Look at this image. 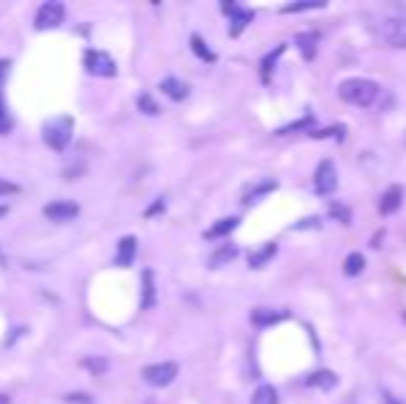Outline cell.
I'll use <instances>...</instances> for the list:
<instances>
[{"instance_id":"obj_36","label":"cell","mask_w":406,"mask_h":404,"mask_svg":"<svg viewBox=\"0 0 406 404\" xmlns=\"http://www.w3.org/2000/svg\"><path fill=\"white\" fill-rule=\"evenodd\" d=\"M0 404H9V396H3V393H0Z\"/></svg>"},{"instance_id":"obj_39","label":"cell","mask_w":406,"mask_h":404,"mask_svg":"<svg viewBox=\"0 0 406 404\" xmlns=\"http://www.w3.org/2000/svg\"><path fill=\"white\" fill-rule=\"evenodd\" d=\"M403 321H406V313H403Z\"/></svg>"},{"instance_id":"obj_25","label":"cell","mask_w":406,"mask_h":404,"mask_svg":"<svg viewBox=\"0 0 406 404\" xmlns=\"http://www.w3.org/2000/svg\"><path fill=\"white\" fill-rule=\"evenodd\" d=\"M299 50L304 58H312L315 55V34H301L299 36Z\"/></svg>"},{"instance_id":"obj_19","label":"cell","mask_w":406,"mask_h":404,"mask_svg":"<svg viewBox=\"0 0 406 404\" xmlns=\"http://www.w3.org/2000/svg\"><path fill=\"white\" fill-rule=\"evenodd\" d=\"M307 385H312V388H321V390H331V388L337 385V377H334L331 371H315V374H310Z\"/></svg>"},{"instance_id":"obj_7","label":"cell","mask_w":406,"mask_h":404,"mask_svg":"<svg viewBox=\"0 0 406 404\" xmlns=\"http://www.w3.org/2000/svg\"><path fill=\"white\" fill-rule=\"evenodd\" d=\"M78 214H81V208L70 199H55V202H47L44 205V216L50 222H72Z\"/></svg>"},{"instance_id":"obj_26","label":"cell","mask_w":406,"mask_h":404,"mask_svg":"<svg viewBox=\"0 0 406 404\" xmlns=\"http://www.w3.org/2000/svg\"><path fill=\"white\" fill-rule=\"evenodd\" d=\"M307 127H312V116H304V119H299V122H293V125H288V127H280V130H277V136H288V133L307 130Z\"/></svg>"},{"instance_id":"obj_12","label":"cell","mask_w":406,"mask_h":404,"mask_svg":"<svg viewBox=\"0 0 406 404\" xmlns=\"http://www.w3.org/2000/svg\"><path fill=\"white\" fill-rule=\"evenodd\" d=\"M282 321V313L280 310H271V307H254L252 310V324L254 327H271V324H277Z\"/></svg>"},{"instance_id":"obj_5","label":"cell","mask_w":406,"mask_h":404,"mask_svg":"<svg viewBox=\"0 0 406 404\" xmlns=\"http://www.w3.org/2000/svg\"><path fill=\"white\" fill-rule=\"evenodd\" d=\"M141 377H144V382L152 385V388H166V385H172L174 377H177V363H152V366H147V368L141 371Z\"/></svg>"},{"instance_id":"obj_23","label":"cell","mask_w":406,"mask_h":404,"mask_svg":"<svg viewBox=\"0 0 406 404\" xmlns=\"http://www.w3.org/2000/svg\"><path fill=\"white\" fill-rule=\"evenodd\" d=\"M323 3L318 0H301V3H285L282 6V14H299V12H312V9H321Z\"/></svg>"},{"instance_id":"obj_16","label":"cell","mask_w":406,"mask_h":404,"mask_svg":"<svg viewBox=\"0 0 406 404\" xmlns=\"http://www.w3.org/2000/svg\"><path fill=\"white\" fill-rule=\"evenodd\" d=\"M274 255H277V244H265L262 249H257V252L249 255V266H252V268H262Z\"/></svg>"},{"instance_id":"obj_14","label":"cell","mask_w":406,"mask_h":404,"mask_svg":"<svg viewBox=\"0 0 406 404\" xmlns=\"http://www.w3.org/2000/svg\"><path fill=\"white\" fill-rule=\"evenodd\" d=\"M271 191H277V180H262V183H257V186L246 188L243 202H260V199H262L265 194H271Z\"/></svg>"},{"instance_id":"obj_38","label":"cell","mask_w":406,"mask_h":404,"mask_svg":"<svg viewBox=\"0 0 406 404\" xmlns=\"http://www.w3.org/2000/svg\"><path fill=\"white\" fill-rule=\"evenodd\" d=\"M147 404H155V401H147Z\"/></svg>"},{"instance_id":"obj_10","label":"cell","mask_w":406,"mask_h":404,"mask_svg":"<svg viewBox=\"0 0 406 404\" xmlns=\"http://www.w3.org/2000/svg\"><path fill=\"white\" fill-rule=\"evenodd\" d=\"M161 92H163L169 100H174V103H180V100L188 97V86H185L180 78H163V81H161Z\"/></svg>"},{"instance_id":"obj_31","label":"cell","mask_w":406,"mask_h":404,"mask_svg":"<svg viewBox=\"0 0 406 404\" xmlns=\"http://www.w3.org/2000/svg\"><path fill=\"white\" fill-rule=\"evenodd\" d=\"M329 211H331V216H334V219H340L343 225H349V222H351V214H349V208H343V205H337V202H334V205H331Z\"/></svg>"},{"instance_id":"obj_29","label":"cell","mask_w":406,"mask_h":404,"mask_svg":"<svg viewBox=\"0 0 406 404\" xmlns=\"http://www.w3.org/2000/svg\"><path fill=\"white\" fill-rule=\"evenodd\" d=\"M139 108H141L144 114H150V116H155V114H158V103H155L150 94H141V97H139Z\"/></svg>"},{"instance_id":"obj_18","label":"cell","mask_w":406,"mask_h":404,"mask_svg":"<svg viewBox=\"0 0 406 404\" xmlns=\"http://www.w3.org/2000/svg\"><path fill=\"white\" fill-rule=\"evenodd\" d=\"M141 283H144V296H141V307L150 310L155 305V275L152 272H144L141 275Z\"/></svg>"},{"instance_id":"obj_32","label":"cell","mask_w":406,"mask_h":404,"mask_svg":"<svg viewBox=\"0 0 406 404\" xmlns=\"http://www.w3.org/2000/svg\"><path fill=\"white\" fill-rule=\"evenodd\" d=\"M9 73H12V61H9V58H0V89H3Z\"/></svg>"},{"instance_id":"obj_1","label":"cell","mask_w":406,"mask_h":404,"mask_svg":"<svg viewBox=\"0 0 406 404\" xmlns=\"http://www.w3.org/2000/svg\"><path fill=\"white\" fill-rule=\"evenodd\" d=\"M340 97L351 105H360V108H368L376 97H379V84L368 81V78H349L340 84Z\"/></svg>"},{"instance_id":"obj_24","label":"cell","mask_w":406,"mask_h":404,"mask_svg":"<svg viewBox=\"0 0 406 404\" xmlns=\"http://www.w3.org/2000/svg\"><path fill=\"white\" fill-rule=\"evenodd\" d=\"M282 53H285V45H277L274 53H268V55L262 58V78H265V81H268L271 73H274V64H277V58H280Z\"/></svg>"},{"instance_id":"obj_17","label":"cell","mask_w":406,"mask_h":404,"mask_svg":"<svg viewBox=\"0 0 406 404\" xmlns=\"http://www.w3.org/2000/svg\"><path fill=\"white\" fill-rule=\"evenodd\" d=\"M252 12L249 9H238L235 14H232V20H230V36H241L243 34V28L252 23Z\"/></svg>"},{"instance_id":"obj_9","label":"cell","mask_w":406,"mask_h":404,"mask_svg":"<svg viewBox=\"0 0 406 404\" xmlns=\"http://www.w3.org/2000/svg\"><path fill=\"white\" fill-rule=\"evenodd\" d=\"M401 202H403V188H401V186H390V188L381 194V199H379V211H381L384 216H390V214H395V211L401 208Z\"/></svg>"},{"instance_id":"obj_6","label":"cell","mask_w":406,"mask_h":404,"mask_svg":"<svg viewBox=\"0 0 406 404\" xmlns=\"http://www.w3.org/2000/svg\"><path fill=\"white\" fill-rule=\"evenodd\" d=\"M86 70L97 78H111V75H116V64L105 50H89L86 53Z\"/></svg>"},{"instance_id":"obj_11","label":"cell","mask_w":406,"mask_h":404,"mask_svg":"<svg viewBox=\"0 0 406 404\" xmlns=\"http://www.w3.org/2000/svg\"><path fill=\"white\" fill-rule=\"evenodd\" d=\"M235 257H238V247H235V244H221V247L211 255L208 263H211V268H221V266H227V263L235 260Z\"/></svg>"},{"instance_id":"obj_22","label":"cell","mask_w":406,"mask_h":404,"mask_svg":"<svg viewBox=\"0 0 406 404\" xmlns=\"http://www.w3.org/2000/svg\"><path fill=\"white\" fill-rule=\"evenodd\" d=\"M191 50H193L199 58H205V61H216V53L205 45V39H202V36H191Z\"/></svg>"},{"instance_id":"obj_8","label":"cell","mask_w":406,"mask_h":404,"mask_svg":"<svg viewBox=\"0 0 406 404\" xmlns=\"http://www.w3.org/2000/svg\"><path fill=\"white\" fill-rule=\"evenodd\" d=\"M315 194H321V197H326V194H331L334 188H337V169H334V164L331 161H321V166L315 169Z\"/></svg>"},{"instance_id":"obj_21","label":"cell","mask_w":406,"mask_h":404,"mask_svg":"<svg viewBox=\"0 0 406 404\" xmlns=\"http://www.w3.org/2000/svg\"><path fill=\"white\" fill-rule=\"evenodd\" d=\"M280 399H277V390L271 388V385H260L257 390H254V396H252V404H277Z\"/></svg>"},{"instance_id":"obj_20","label":"cell","mask_w":406,"mask_h":404,"mask_svg":"<svg viewBox=\"0 0 406 404\" xmlns=\"http://www.w3.org/2000/svg\"><path fill=\"white\" fill-rule=\"evenodd\" d=\"M362 268H365V257H362L360 252H351V255L343 260V275H346V277L362 275Z\"/></svg>"},{"instance_id":"obj_4","label":"cell","mask_w":406,"mask_h":404,"mask_svg":"<svg viewBox=\"0 0 406 404\" xmlns=\"http://www.w3.org/2000/svg\"><path fill=\"white\" fill-rule=\"evenodd\" d=\"M64 17H66V6L58 3V0H47V3L39 6V12H36V23H33V25H36V31H47V28L61 25Z\"/></svg>"},{"instance_id":"obj_37","label":"cell","mask_w":406,"mask_h":404,"mask_svg":"<svg viewBox=\"0 0 406 404\" xmlns=\"http://www.w3.org/2000/svg\"><path fill=\"white\" fill-rule=\"evenodd\" d=\"M6 211H9L6 205H0V216H6Z\"/></svg>"},{"instance_id":"obj_3","label":"cell","mask_w":406,"mask_h":404,"mask_svg":"<svg viewBox=\"0 0 406 404\" xmlns=\"http://www.w3.org/2000/svg\"><path fill=\"white\" fill-rule=\"evenodd\" d=\"M376 34L390 47H398V50L406 47V20L403 17H387V20H381V25L376 28Z\"/></svg>"},{"instance_id":"obj_2","label":"cell","mask_w":406,"mask_h":404,"mask_svg":"<svg viewBox=\"0 0 406 404\" xmlns=\"http://www.w3.org/2000/svg\"><path fill=\"white\" fill-rule=\"evenodd\" d=\"M42 139L55 153L66 150V147H70V142H72V119L70 116H53V119H47L44 127H42Z\"/></svg>"},{"instance_id":"obj_27","label":"cell","mask_w":406,"mask_h":404,"mask_svg":"<svg viewBox=\"0 0 406 404\" xmlns=\"http://www.w3.org/2000/svg\"><path fill=\"white\" fill-rule=\"evenodd\" d=\"M83 368H89L92 374H103V371H108V360H103V357H86L83 360Z\"/></svg>"},{"instance_id":"obj_28","label":"cell","mask_w":406,"mask_h":404,"mask_svg":"<svg viewBox=\"0 0 406 404\" xmlns=\"http://www.w3.org/2000/svg\"><path fill=\"white\" fill-rule=\"evenodd\" d=\"M6 133H12V114L6 111L3 100H0V136H6Z\"/></svg>"},{"instance_id":"obj_33","label":"cell","mask_w":406,"mask_h":404,"mask_svg":"<svg viewBox=\"0 0 406 404\" xmlns=\"http://www.w3.org/2000/svg\"><path fill=\"white\" fill-rule=\"evenodd\" d=\"M66 401H70V404H89V396L86 393L83 396L81 393H72V396H66Z\"/></svg>"},{"instance_id":"obj_34","label":"cell","mask_w":406,"mask_h":404,"mask_svg":"<svg viewBox=\"0 0 406 404\" xmlns=\"http://www.w3.org/2000/svg\"><path fill=\"white\" fill-rule=\"evenodd\" d=\"M158 211H163V197L155 202V205L152 208H147V216H152V214H158Z\"/></svg>"},{"instance_id":"obj_35","label":"cell","mask_w":406,"mask_h":404,"mask_svg":"<svg viewBox=\"0 0 406 404\" xmlns=\"http://www.w3.org/2000/svg\"><path fill=\"white\" fill-rule=\"evenodd\" d=\"M304 227H318V219H304L301 225H296V230H304Z\"/></svg>"},{"instance_id":"obj_30","label":"cell","mask_w":406,"mask_h":404,"mask_svg":"<svg viewBox=\"0 0 406 404\" xmlns=\"http://www.w3.org/2000/svg\"><path fill=\"white\" fill-rule=\"evenodd\" d=\"M343 133H346V127H343V125H337V127H329V130L312 133V139H329V136H337V139H343Z\"/></svg>"},{"instance_id":"obj_13","label":"cell","mask_w":406,"mask_h":404,"mask_svg":"<svg viewBox=\"0 0 406 404\" xmlns=\"http://www.w3.org/2000/svg\"><path fill=\"white\" fill-rule=\"evenodd\" d=\"M133 257H135V238H133V236H127V238H122V241H119V252H116L113 263H116V266H130V263H133Z\"/></svg>"},{"instance_id":"obj_15","label":"cell","mask_w":406,"mask_h":404,"mask_svg":"<svg viewBox=\"0 0 406 404\" xmlns=\"http://www.w3.org/2000/svg\"><path fill=\"white\" fill-rule=\"evenodd\" d=\"M238 227V219L235 216H227V219H219L208 233H205V238H224V236H230L232 230Z\"/></svg>"}]
</instances>
